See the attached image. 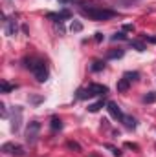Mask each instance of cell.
Segmentation results:
<instances>
[{
    "mask_svg": "<svg viewBox=\"0 0 156 157\" xmlns=\"http://www.w3.org/2000/svg\"><path fill=\"white\" fill-rule=\"evenodd\" d=\"M81 13L84 17H88L90 20H96V22H103V20H110L116 17V11L112 9H105V7H99L96 4H88V6H83L81 7Z\"/></svg>",
    "mask_w": 156,
    "mask_h": 157,
    "instance_id": "1",
    "label": "cell"
},
{
    "mask_svg": "<svg viewBox=\"0 0 156 157\" xmlns=\"http://www.w3.org/2000/svg\"><path fill=\"white\" fill-rule=\"evenodd\" d=\"M26 68L31 70V73L35 75V78L39 82H46L48 80V68L44 64V60H39V59H26Z\"/></svg>",
    "mask_w": 156,
    "mask_h": 157,
    "instance_id": "2",
    "label": "cell"
},
{
    "mask_svg": "<svg viewBox=\"0 0 156 157\" xmlns=\"http://www.w3.org/2000/svg\"><path fill=\"white\" fill-rule=\"evenodd\" d=\"M39 133H40V122H37V121L28 122V126H26V133H24L26 143H28V144H35L37 139H39Z\"/></svg>",
    "mask_w": 156,
    "mask_h": 157,
    "instance_id": "3",
    "label": "cell"
},
{
    "mask_svg": "<svg viewBox=\"0 0 156 157\" xmlns=\"http://www.w3.org/2000/svg\"><path fill=\"white\" fill-rule=\"evenodd\" d=\"M2 152H4V154H9V155H17V157H22L26 154L24 148H22L20 144H15V143H6V144L2 146Z\"/></svg>",
    "mask_w": 156,
    "mask_h": 157,
    "instance_id": "4",
    "label": "cell"
},
{
    "mask_svg": "<svg viewBox=\"0 0 156 157\" xmlns=\"http://www.w3.org/2000/svg\"><path fill=\"white\" fill-rule=\"evenodd\" d=\"M20 124H22V108L15 106L13 108V115H11V130L17 133L20 130Z\"/></svg>",
    "mask_w": 156,
    "mask_h": 157,
    "instance_id": "5",
    "label": "cell"
},
{
    "mask_svg": "<svg viewBox=\"0 0 156 157\" xmlns=\"http://www.w3.org/2000/svg\"><path fill=\"white\" fill-rule=\"evenodd\" d=\"M4 29H6V35L7 37H15L17 35V20L15 18H6V22H4Z\"/></svg>",
    "mask_w": 156,
    "mask_h": 157,
    "instance_id": "6",
    "label": "cell"
},
{
    "mask_svg": "<svg viewBox=\"0 0 156 157\" xmlns=\"http://www.w3.org/2000/svg\"><path fill=\"white\" fill-rule=\"evenodd\" d=\"M107 110H109V113H110L114 119H117V121H123V117H125V115L121 113V108L117 106L116 102H112V101L107 102Z\"/></svg>",
    "mask_w": 156,
    "mask_h": 157,
    "instance_id": "7",
    "label": "cell"
},
{
    "mask_svg": "<svg viewBox=\"0 0 156 157\" xmlns=\"http://www.w3.org/2000/svg\"><path fill=\"white\" fill-rule=\"evenodd\" d=\"M72 17V13L68 11V9H63V11H59V13H48V18H51V20H55V22H63V20H66V18H70Z\"/></svg>",
    "mask_w": 156,
    "mask_h": 157,
    "instance_id": "8",
    "label": "cell"
},
{
    "mask_svg": "<svg viewBox=\"0 0 156 157\" xmlns=\"http://www.w3.org/2000/svg\"><path fill=\"white\" fill-rule=\"evenodd\" d=\"M94 97H99V95H105L107 91H109V88L107 86H103V84H90L88 88H86Z\"/></svg>",
    "mask_w": 156,
    "mask_h": 157,
    "instance_id": "9",
    "label": "cell"
},
{
    "mask_svg": "<svg viewBox=\"0 0 156 157\" xmlns=\"http://www.w3.org/2000/svg\"><path fill=\"white\" fill-rule=\"evenodd\" d=\"M123 122H125V126H127L129 130H134V128L138 126V122H136V119L132 117V115H125V117H123Z\"/></svg>",
    "mask_w": 156,
    "mask_h": 157,
    "instance_id": "10",
    "label": "cell"
},
{
    "mask_svg": "<svg viewBox=\"0 0 156 157\" xmlns=\"http://www.w3.org/2000/svg\"><path fill=\"white\" fill-rule=\"evenodd\" d=\"M105 104H107V102H105L103 99H99L97 102H94V104H90V106H88V112H92V113H96V112H99V110H101V108H103Z\"/></svg>",
    "mask_w": 156,
    "mask_h": 157,
    "instance_id": "11",
    "label": "cell"
},
{
    "mask_svg": "<svg viewBox=\"0 0 156 157\" xmlns=\"http://www.w3.org/2000/svg\"><path fill=\"white\" fill-rule=\"evenodd\" d=\"M123 55H125V51L121 48H117V49H112V51L107 53V59H121Z\"/></svg>",
    "mask_w": 156,
    "mask_h": 157,
    "instance_id": "12",
    "label": "cell"
},
{
    "mask_svg": "<svg viewBox=\"0 0 156 157\" xmlns=\"http://www.w3.org/2000/svg\"><path fill=\"white\" fill-rule=\"evenodd\" d=\"M129 86H130V80H127L125 77L117 80V91H127V90H129Z\"/></svg>",
    "mask_w": 156,
    "mask_h": 157,
    "instance_id": "13",
    "label": "cell"
},
{
    "mask_svg": "<svg viewBox=\"0 0 156 157\" xmlns=\"http://www.w3.org/2000/svg\"><path fill=\"white\" fill-rule=\"evenodd\" d=\"M90 70L92 71H101V70H105V62L103 60H94L92 66H90Z\"/></svg>",
    "mask_w": 156,
    "mask_h": 157,
    "instance_id": "14",
    "label": "cell"
},
{
    "mask_svg": "<svg viewBox=\"0 0 156 157\" xmlns=\"http://www.w3.org/2000/svg\"><path fill=\"white\" fill-rule=\"evenodd\" d=\"M50 126H51V130H53V132H57V130H61V128H63V121H61L59 117H53Z\"/></svg>",
    "mask_w": 156,
    "mask_h": 157,
    "instance_id": "15",
    "label": "cell"
},
{
    "mask_svg": "<svg viewBox=\"0 0 156 157\" xmlns=\"http://www.w3.org/2000/svg\"><path fill=\"white\" fill-rule=\"evenodd\" d=\"M130 46H132L136 51H145V46H143V42H140V40H132Z\"/></svg>",
    "mask_w": 156,
    "mask_h": 157,
    "instance_id": "16",
    "label": "cell"
},
{
    "mask_svg": "<svg viewBox=\"0 0 156 157\" xmlns=\"http://www.w3.org/2000/svg\"><path fill=\"white\" fill-rule=\"evenodd\" d=\"M13 90H15V84H9V82H6V80L2 82V91H4V93H9V91H13Z\"/></svg>",
    "mask_w": 156,
    "mask_h": 157,
    "instance_id": "17",
    "label": "cell"
},
{
    "mask_svg": "<svg viewBox=\"0 0 156 157\" xmlns=\"http://www.w3.org/2000/svg\"><path fill=\"white\" fill-rule=\"evenodd\" d=\"M143 101L149 102V104H151V102H156V91H149V93L143 97Z\"/></svg>",
    "mask_w": 156,
    "mask_h": 157,
    "instance_id": "18",
    "label": "cell"
},
{
    "mask_svg": "<svg viewBox=\"0 0 156 157\" xmlns=\"http://www.w3.org/2000/svg\"><path fill=\"white\" fill-rule=\"evenodd\" d=\"M123 77L127 78V80H138V77H140V73L138 71H127Z\"/></svg>",
    "mask_w": 156,
    "mask_h": 157,
    "instance_id": "19",
    "label": "cell"
},
{
    "mask_svg": "<svg viewBox=\"0 0 156 157\" xmlns=\"http://www.w3.org/2000/svg\"><path fill=\"white\" fill-rule=\"evenodd\" d=\"M66 146H68L70 150H76V152H81V146H79L77 143H74V141H68V143H66Z\"/></svg>",
    "mask_w": 156,
    "mask_h": 157,
    "instance_id": "20",
    "label": "cell"
},
{
    "mask_svg": "<svg viewBox=\"0 0 156 157\" xmlns=\"http://www.w3.org/2000/svg\"><path fill=\"white\" fill-rule=\"evenodd\" d=\"M127 39V35L125 33H116V35H112V40L116 42V40H125Z\"/></svg>",
    "mask_w": 156,
    "mask_h": 157,
    "instance_id": "21",
    "label": "cell"
},
{
    "mask_svg": "<svg viewBox=\"0 0 156 157\" xmlns=\"http://www.w3.org/2000/svg\"><path fill=\"white\" fill-rule=\"evenodd\" d=\"M81 29H83L81 22H72V31H81Z\"/></svg>",
    "mask_w": 156,
    "mask_h": 157,
    "instance_id": "22",
    "label": "cell"
},
{
    "mask_svg": "<svg viewBox=\"0 0 156 157\" xmlns=\"http://www.w3.org/2000/svg\"><path fill=\"white\" fill-rule=\"evenodd\" d=\"M143 40L151 42V44H156V37H149V35H143Z\"/></svg>",
    "mask_w": 156,
    "mask_h": 157,
    "instance_id": "23",
    "label": "cell"
},
{
    "mask_svg": "<svg viewBox=\"0 0 156 157\" xmlns=\"http://www.w3.org/2000/svg\"><path fill=\"white\" fill-rule=\"evenodd\" d=\"M30 101H31L33 104H39L40 101H42V97H30Z\"/></svg>",
    "mask_w": 156,
    "mask_h": 157,
    "instance_id": "24",
    "label": "cell"
},
{
    "mask_svg": "<svg viewBox=\"0 0 156 157\" xmlns=\"http://www.w3.org/2000/svg\"><path fill=\"white\" fill-rule=\"evenodd\" d=\"M96 40L101 42V40H103V35H101V33H96Z\"/></svg>",
    "mask_w": 156,
    "mask_h": 157,
    "instance_id": "25",
    "label": "cell"
},
{
    "mask_svg": "<svg viewBox=\"0 0 156 157\" xmlns=\"http://www.w3.org/2000/svg\"><path fill=\"white\" fill-rule=\"evenodd\" d=\"M61 2H63V4H66V2H70V0H61Z\"/></svg>",
    "mask_w": 156,
    "mask_h": 157,
    "instance_id": "26",
    "label": "cell"
}]
</instances>
